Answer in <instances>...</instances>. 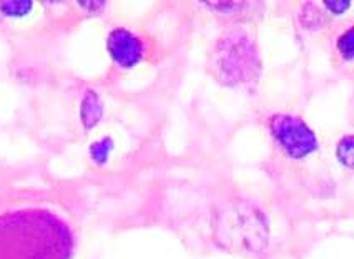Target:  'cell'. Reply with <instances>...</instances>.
<instances>
[{"instance_id": "7", "label": "cell", "mask_w": 354, "mask_h": 259, "mask_svg": "<svg viewBox=\"0 0 354 259\" xmlns=\"http://www.w3.org/2000/svg\"><path fill=\"white\" fill-rule=\"evenodd\" d=\"M337 156H339V160L343 162L346 166L351 168L353 166V138H344L343 142L339 143V146H337Z\"/></svg>"}, {"instance_id": "4", "label": "cell", "mask_w": 354, "mask_h": 259, "mask_svg": "<svg viewBox=\"0 0 354 259\" xmlns=\"http://www.w3.org/2000/svg\"><path fill=\"white\" fill-rule=\"evenodd\" d=\"M254 64H257V57H254L253 47L245 37L226 39L218 50L216 65L220 67L221 73L226 75V81L246 80L253 77L251 73L254 70Z\"/></svg>"}, {"instance_id": "8", "label": "cell", "mask_w": 354, "mask_h": 259, "mask_svg": "<svg viewBox=\"0 0 354 259\" xmlns=\"http://www.w3.org/2000/svg\"><path fill=\"white\" fill-rule=\"evenodd\" d=\"M32 2H2L0 9L7 15H24L30 10Z\"/></svg>"}, {"instance_id": "6", "label": "cell", "mask_w": 354, "mask_h": 259, "mask_svg": "<svg viewBox=\"0 0 354 259\" xmlns=\"http://www.w3.org/2000/svg\"><path fill=\"white\" fill-rule=\"evenodd\" d=\"M102 115V104L98 97L93 92H86L84 104H82V120H84L86 128L100 120Z\"/></svg>"}, {"instance_id": "9", "label": "cell", "mask_w": 354, "mask_h": 259, "mask_svg": "<svg viewBox=\"0 0 354 259\" xmlns=\"http://www.w3.org/2000/svg\"><path fill=\"white\" fill-rule=\"evenodd\" d=\"M337 48L339 52L343 53L344 59H353V48H354V35H353V28H349L346 34L341 37L339 42H337Z\"/></svg>"}, {"instance_id": "5", "label": "cell", "mask_w": 354, "mask_h": 259, "mask_svg": "<svg viewBox=\"0 0 354 259\" xmlns=\"http://www.w3.org/2000/svg\"><path fill=\"white\" fill-rule=\"evenodd\" d=\"M110 55L122 67H133L142 60L143 45L133 34L125 28H115L106 40Z\"/></svg>"}, {"instance_id": "2", "label": "cell", "mask_w": 354, "mask_h": 259, "mask_svg": "<svg viewBox=\"0 0 354 259\" xmlns=\"http://www.w3.org/2000/svg\"><path fill=\"white\" fill-rule=\"evenodd\" d=\"M216 236L226 246L236 249L259 251L268 241V228L265 218L257 208L238 203L226 209L216 223Z\"/></svg>"}, {"instance_id": "10", "label": "cell", "mask_w": 354, "mask_h": 259, "mask_svg": "<svg viewBox=\"0 0 354 259\" xmlns=\"http://www.w3.org/2000/svg\"><path fill=\"white\" fill-rule=\"evenodd\" d=\"M324 6H326V7H331V10L343 12V10L348 9V7L351 6V3H349V2H326V3H324Z\"/></svg>"}, {"instance_id": "1", "label": "cell", "mask_w": 354, "mask_h": 259, "mask_svg": "<svg viewBox=\"0 0 354 259\" xmlns=\"http://www.w3.org/2000/svg\"><path fill=\"white\" fill-rule=\"evenodd\" d=\"M72 231L47 209H20L0 216V259H70Z\"/></svg>"}, {"instance_id": "3", "label": "cell", "mask_w": 354, "mask_h": 259, "mask_svg": "<svg viewBox=\"0 0 354 259\" xmlns=\"http://www.w3.org/2000/svg\"><path fill=\"white\" fill-rule=\"evenodd\" d=\"M271 131L291 158H304L316 150V137L301 118L291 115H277L271 120Z\"/></svg>"}]
</instances>
